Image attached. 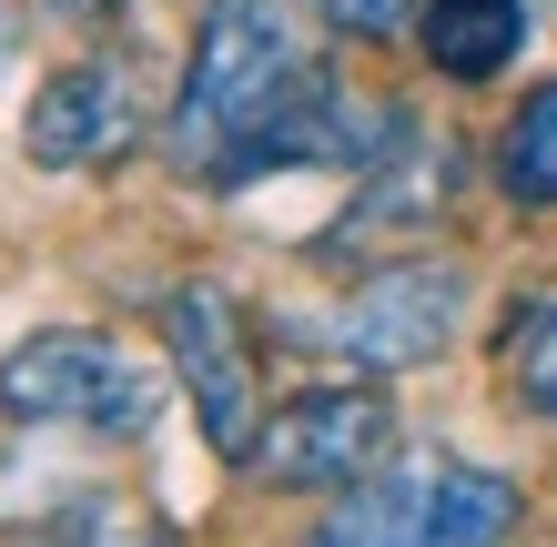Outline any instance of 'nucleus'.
<instances>
[{"mask_svg": "<svg viewBox=\"0 0 557 547\" xmlns=\"http://www.w3.org/2000/svg\"><path fill=\"white\" fill-rule=\"evenodd\" d=\"M133 72L122 61H72V72H51L30 91L21 112V152L41 173H82V163H112L122 142H133Z\"/></svg>", "mask_w": 557, "mask_h": 547, "instance_id": "7", "label": "nucleus"}, {"mask_svg": "<svg viewBox=\"0 0 557 547\" xmlns=\"http://www.w3.org/2000/svg\"><path fill=\"white\" fill-rule=\"evenodd\" d=\"M305 72L314 61H305L294 0H213L203 30H193V72L173 91V122H162L173 163L183 173H223L294 91H305Z\"/></svg>", "mask_w": 557, "mask_h": 547, "instance_id": "1", "label": "nucleus"}, {"mask_svg": "<svg viewBox=\"0 0 557 547\" xmlns=\"http://www.w3.org/2000/svg\"><path fill=\"white\" fill-rule=\"evenodd\" d=\"M497 183L517 203H557V82H537L497 133Z\"/></svg>", "mask_w": 557, "mask_h": 547, "instance_id": "9", "label": "nucleus"}, {"mask_svg": "<svg viewBox=\"0 0 557 547\" xmlns=\"http://www.w3.org/2000/svg\"><path fill=\"white\" fill-rule=\"evenodd\" d=\"M507 385H517L528 415H557V295L528 304V325L507 335Z\"/></svg>", "mask_w": 557, "mask_h": 547, "instance_id": "11", "label": "nucleus"}, {"mask_svg": "<svg viewBox=\"0 0 557 547\" xmlns=\"http://www.w3.org/2000/svg\"><path fill=\"white\" fill-rule=\"evenodd\" d=\"M517 527V487L497 467H375L324 507V527L305 547H507Z\"/></svg>", "mask_w": 557, "mask_h": 547, "instance_id": "2", "label": "nucleus"}, {"mask_svg": "<svg viewBox=\"0 0 557 547\" xmlns=\"http://www.w3.org/2000/svg\"><path fill=\"white\" fill-rule=\"evenodd\" d=\"M41 11H61V21H112L122 0H41Z\"/></svg>", "mask_w": 557, "mask_h": 547, "instance_id": "13", "label": "nucleus"}, {"mask_svg": "<svg viewBox=\"0 0 557 547\" xmlns=\"http://www.w3.org/2000/svg\"><path fill=\"white\" fill-rule=\"evenodd\" d=\"M324 21L355 30V41H396V30L416 21V0H324Z\"/></svg>", "mask_w": 557, "mask_h": 547, "instance_id": "12", "label": "nucleus"}, {"mask_svg": "<svg viewBox=\"0 0 557 547\" xmlns=\"http://www.w3.org/2000/svg\"><path fill=\"white\" fill-rule=\"evenodd\" d=\"M0 415H21V426H91V436H143L162 415V385L122 356L112 335H30L0 356Z\"/></svg>", "mask_w": 557, "mask_h": 547, "instance_id": "3", "label": "nucleus"}, {"mask_svg": "<svg viewBox=\"0 0 557 547\" xmlns=\"http://www.w3.org/2000/svg\"><path fill=\"white\" fill-rule=\"evenodd\" d=\"M162 345H173V365L193 385V415H203L213 457H253V436H264V415H253V356H244V314L223 284H173V304H162Z\"/></svg>", "mask_w": 557, "mask_h": 547, "instance_id": "6", "label": "nucleus"}, {"mask_svg": "<svg viewBox=\"0 0 557 547\" xmlns=\"http://www.w3.org/2000/svg\"><path fill=\"white\" fill-rule=\"evenodd\" d=\"M21 51V0H0V61Z\"/></svg>", "mask_w": 557, "mask_h": 547, "instance_id": "14", "label": "nucleus"}, {"mask_svg": "<svg viewBox=\"0 0 557 547\" xmlns=\"http://www.w3.org/2000/svg\"><path fill=\"white\" fill-rule=\"evenodd\" d=\"M456 314H467V264H385L366 274L335 314H314V325H284L294 345H324V356H345L355 375H406V365H436L456 345Z\"/></svg>", "mask_w": 557, "mask_h": 547, "instance_id": "4", "label": "nucleus"}, {"mask_svg": "<svg viewBox=\"0 0 557 547\" xmlns=\"http://www.w3.org/2000/svg\"><path fill=\"white\" fill-rule=\"evenodd\" d=\"M51 547H173V537H162V518L133 507V497H72L51 518Z\"/></svg>", "mask_w": 557, "mask_h": 547, "instance_id": "10", "label": "nucleus"}, {"mask_svg": "<svg viewBox=\"0 0 557 547\" xmlns=\"http://www.w3.org/2000/svg\"><path fill=\"white\" fill-rule=\"evenodd\" d=\"M528 41V0H425V61L446 82H497Z\"/></svg>", "mask_w": 557, "mask_h": 547, "instance_id": "8", "label": "nucleus"}, {"mask_svg": "<svg viewBox=\"0 0 557 547\" xmlns=\"http://www.w3.org/2000/svg\"><path fill=\"white\" fill-rule=\"evenodd\" d=\"M385 446H396V406L375 385H314V396L274 406V426L253 436L244 467L264 487H355L385 467Z\"/></svg>", "mask_w": 557, "mask_h": 547, "instance_id": "5", "label": "nucleus"}]
</instances>
